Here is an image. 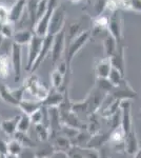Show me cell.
<instances>
[{
	"label": "cell",
	"instance_id": "obj_1",
	"mask_svg": "<svg viewBox=\"0 0 141 158\" xmlns=\"http://www.w3.org/2000/svg\"><path fill=\"white\" fill-rule=\"evenodd\" d=\"M91 38V32L89 31H81L77 36L74 38L72 41L68 43V45L65 48L64 52V60L66 62L68 68L71 70V63L73 61L74 57L80 52V50L82 49L84 45L86 44V42Z\"/></svg>",
	"mask_w": 141,
	"mask_h": 158
},
{
	"label": "cell",
	"instance_id": "obj_2",
	"mask_svg": "<svg viewBox=\"0 0 141 158\" xmlns=\"http://www.w3.org/2000/svg\"><path fill=\"white\" fill-rule=\"evenodd\" d=\"M23 85L25 88V92L27 91L36 100H39V101L44 100L47 98V96L48 95V92H50L45 88L41 81L39 80V78L36 75H34V74H32L25 80V83Z\"/></svg>",
	"mask_w": 141,
	"mask_h": 158
},
{
	"label": "cell",
	"instance_id": "obj_3",
	"mask_svg": "<svg viewBox=\"0 0 141 158\" xmlns=\"http://www.w3.org/2000/svg\"><path fill=\"white\" fill-rule=\"evenodd\" d=\"M58 6V0H48V10L45 11L44 15L36 22V25L34 27V34L39 37H45L48 35V24L50 20L52 18V15L55 9Z\"/></svg>",
	"mask_w": 141,
	"mask_h": 158
},
{
	"label": "cell",
	"instance_id": "obj_4",
	"mask_svg": "<svg viewBox=\"0 0 141 158\" xmlns=\"http://www.w3.org/2000/svg\"><path fill=\"white\" fill-rule=\"evenodd\" d=\"M64 52H65V27L54 36L52 50H51V54H50L51 59H52V63L54 65H56L59 61H61V58L64 56Z\"/></svg>",
	"mask_w": 141,
	"mask_h": 158
},
{
	"label": "cell",
	"instance_id": "obj_5",
	"mask_svg": "<svg viewBox=\"0 0 141 158\" xmlns=\"http://www.w3.org/2000/svg\"><path fill=\"white\" fill-rule=\"evenodd\" d=\"M65 27V9L61 4H58V6L55 9L52 18L50 20L48 24V34L55 36L60 31H62Z\"/></svg>",
	"mask_w": 141,
	"mask_h": 158
},
{
	"label": "cell",
	"instance_id": "obj_6",
	"mask_svg": "<svg viewBox=\"0 0 141 158\" xmlns=\"http://www.w3.org/2000/svg\"><path fill=\"white\" fill-rule=\"evenodd\" d=\"M110 96H112V98H114L115 100L123 101V100H132L137 97V93L134 91V89L131 86L129 81L122 80V82L119 85L114 86L113 90L109 93Z\"/></svg>",
	"mask_w": 141,
	"mask_h": 158
},
{
	"label": "cell",
	"instance_id": "obj_7",
	"mask_svg": "<svg viewBox=\"0 0 141 158\" xmlns=\"http://www.w3.org/2000/svg\"><path fill=\"white\" fill-rule=\"evenodd\" d=\"M120 127L124 135H127L134 129L132 118V100H123L120 102Z\"/></svg>",
	"mask_w": 141,
	"mask_h": 158
},
{
	"label": "cell",
	"instance_id": "obj_8",
	"mask_svg": "<svg viewBox=\"0 0 141 158\" xmlns=\"http://www.w3.org/2000/svg\"><path fill=\"white\" fill-rule=\"evenodd\" d=\"M122 25H123V18L120 11L112 13L109 17V23H107V33L116 39L118 43L122 40Z\"/></svg>",
	"mask_w": 141,
	"mask_h": 158
},
{
	"label": "cell",
	"instance_id": "obj_9",
	"mask_svg": "<svg viewBox=\"0 0 141 158\" xmlns=\"http://www.w3.org/2000/svg\"><path fill=\"white\" fill-rule=\"evenodd\" d=\"M43 38L44 37H39L37 35L34 34V36L31 39L30 43L27 44V67L25 70L31 71L33 64L35 63V61L37 60L38 56L40 54V51L42 48V43H43Z\"/></svg>",
	"mask_w": 141,
	"mask_h": 158
},
{
	"label": "cell",
	"instance_id": "obj_10",
	"mask_svg": "<svg viewBox=\"0 0 141 158\" xmlns=\"http://www.w3.org/2000/svg\"><path fill=\"white\" fill-rule=\"evenodd\" d=\"M11 64L15 74V81H19L22 72V47L14 42L11 48Z\"/></svg>",
	"mask_w": 141,
	"mask_h": 158
},
{
	"label": "cell",
	"instance_id": "obj_11",
	"mask_svg": "<svg viewBox=\"0 0 141 158\" xmlns=\"http://www.w3.org/2000/svg\"><path fill=\"white\" fill-rule=\"evenodd\" d=\"M53 40H54V36L53 35L48 34L47 36L43 38V43H42V48L41 51H40V54L38 56L37 60L35 61V63L33 64L32 69H31L30 72L31 73H34L40 65L42 64V62L45 60V58L48 57V55L51 54V50H52V44H53Z\"/></svg>",
	"mask_w": 141,
	"mask_h": 158
},
{
	"label": "cell",
	"instance_id": "obj_12",
	"mask_svg": "<svg viewBox=\"0 0 141 158\" xmlns=\"http://www.w3.org/2000/svg\"><path fill=\"white\" fill-rule=\"evenodd\" d=\"M27 0H15V2L10 6L9 12V22L16 24L25 13Z\"/></svg>",
	"mask_w": 141,
	"mask_h": 158
},
{
	"label": "cell",
	"instance_id": "obj_13",
	"mask_svg": "<svg viewBox=\"0 0 141 158\" xmlns=\"http://www.w3.org/2000/svg\"><path fill=\"white\" fill-rule=\"evenodd\" d=\"M110 60H111L112 67L116 70L119 71L121 74L125 73V50L123 45L118 44L117 51L115 52V54L110 57Z\"/></svg>",
	"mask_w": 141,
	"mask_h": 158
},
{
	"label": "cell",
	"instance_id": "obj_14",
	"mask_svg": "<svg viewBox=\"0 0 141 158\" xmlns=\"http://www.w3.org/2000/svg\"><path fill=\"white\" fill-rule=\"evenodd\" d=\"M63 100H64V93L53 89V91L48 92L47 98L42 101V106L44 108H59Z\"/></svg>",
	"mask_w": 141,
	"mask_h": 158
},
{
	"label": "cell",
	"instance_id": "obj_15",
	"mask_svg": "<svg viewBox=\"0 0 141 158\" xmlns=\"http://www.w3.org/2000/svg\"><path fill=\"white\" fill-rule=\"evenodd\" d=\"M42 101L36 100V99H22L18 104V108L23 112V114L27 116H31L32 114H34L36 111L40 110L42 108Z\"/></svg>",
	"mask_w": 141,
	"mask_h": 158
},
{
	"label": "cell",
	"instance_id": "obj_16",
	"mask_svg": "<svg viewBox=\"0 0 141 158\" xmlns=\"http://www.w3.org/2000/svg\"><path fill=\"white\" fill-rule=\"evenodd\" d=\"M139 141H138V137L136 134V130L133 129L127 135H125L124 139V150L130 155H134L136 152L139 150Z\"/></svg>",
	"mask_w": 141,
	"mask_h": 158
},
{
	"label": "cell",
	"instance_id": "obj_17",
	"mask_svg": "<svg viewBox=\"0 0 141 158\" xmlns=\"http://www.w3.org/2000/svg\"><path fill=\"white\" fill-rule=\"evenodd\" d=\"M51 138H52L51 143L55 149V151L68 152L72 148V141L65 136H63L62 134H54L53 136H51Z\"/></svg>",
	"mask_w": 141,
	"mask_h": 158
},
{
	"label": "cell",
	"instance_id": "obj_18",
	"mask_svg": "<svg viewBox=\"0 0 141 158\" xmlns=\"http://www.w3.org/2000/svg\"><path fill=\"white\" fill-rule=\"evenodd\" d=\"M112 63L110 58L104 57L102 59H100L96 64V68H95V73H96L97 78H103L106 79L109 77L110 72L112 70Z\"/></svg>",
	"mask_w": 141,
	"mask_h": 158
},
{
	"label": "cell",
	"instance_id": "obj_19",
	"mask_svg": "<svg viewBox=\"0 0 141 158\" xmlns=\"http://www.w3.org/2000/svg\"><path fill=\"white\" fill-rule=\"evenodd\" d=\"M20 115L11 117L9 119H4V120L1 121L0 123V129L3 132L4 134L7 135V136H14L15 133L17 132V124L18 121H19Z\"/></svg>",
	"mask_w": 141,
	"mask_h": 158
},
{
	"label": "cell",
	"instance_id": "obj_20",
	"mask_svg": "<svg viewBox=\"0 0 141 158\" xmlns=\"http://www.w3.org/2000/svg\"><path fill=\"white\" fill-rule=\"evenodd\" d=\"M34 36L33 30H17L15 32L14 36L12 38V41L19 45H27L31 41V39Z\"/></svg>",
	"mask_w": 141,
	"mask_h": 158
},
{
	"label": "cell",
	"instance_id": "obj_21",
	"mask_svg": "<svg viewBox=\"0 0 141 158\" xmlns=\"http://www.w3.org/2000/svg\"><path fill=\"white\" fill-rule=\"evenodd\" d=\"M118 44L119 43L116 41V39L107 33L106 36L103 38V50L106 57L110 58L115 54V52L117 51Z\"/></svg>",
	"mask_w": 141,
	"mask_h": 158
},
{
	"label": "cell",
	"instance_id": "obj_22",
	"mask_svg": "<svg viewBox=\"0 0 141 158\" xmlns=\"http://www.w3.org/2000/svg\"><path fill=\"white\" fill-rule=\"evenodd\" d=\"M109 136H110V133L109 134H101V133L93 134L86 148L98 150V148H101L106 141H109Z\"/></svg>",
	"mask_w": 141,
	"mask_h": 158
},
{
	"label": "cell",
	"instance_id": "obj_23",
	"mask_svg": "<svg viewBox=\"0 0 141 158\" xmlns=\"http://www.w3.org/2000/svg\"><path fill=\"white\" fill-rule=\"evenodd\" d=\"M0 99L7 104H11L13 106H18L19 102L13 97L12 89L7 88L4 83L0 82Z\"/></svg>",
	"mask_w": 141,
	"mask_h": 158
},
{
	"label": "cell",
	"instance_id": "obj_24",
	"mask_svg": "<svg viewBox=\"0 0 141 158\" xmlns=\"http://www.w3.org/2000/svg\"><path fill=\"white\" fill-rule=\"evenodd\" d=\"M54 152L55 149L53 148L52 143L48 141H41V144L35 150L36 158H50Z\"/></svg>",
	"mask_w": 141,
	"mask_h": 158
},
{
	"label": "cell",
	"instance_id": "obj_25",
	"mask_svg": "<svg viewBox=\"0 0 141 158\" xmlns=\"http://www.w3.org/2000/svg\"><path fill=\"white\" fill-rule=\"evenodd\" d=\"M10 75V60L7 54L0 55V78L6 79Z\"/></svg>",
	"mask_w": 141,
	"mask_h": 158
},
{
	"label": "cell",
	"instance_id": "obj_26",
	"mask_svg": "<svg viewBox=\"0 0 141 158\" xmlns=\"http://www.w3.org/2000/svg\"><path fill=\"white\" fill-rule=\"evenodd\" d=\"M121 10L141 13V0H121Z\"/></svg>",
	"mask_w": 141,
	"mask_h": 158
},
{
	"label": "cell",
	"instance_id": "obj_27",
	"mask_svg": "<svg viewBox=\"0 0 141 158\" xmlns=\"http://www.w3.org/2000/svg\"><path fill=\"white\" fill-rule=\"evenodd\" d=\"M31 126H32V121H31L30 116L25 115V114L20 115L19 121H18V124H17V132H20V133H27Z\"/></svg>",
	"mask_w": 141,
	"mask_h": 158
},
{
	"label": "cell",
	"instance_id": "obj_28",
	"mask_svg": "<svg viewBox=\"0 0 141 158\" xmlns=\"http://www.w3.org/2000/svg\"><path fill=\"white\" fill-rule=\"evenodd\" d=\"M35 131L36 134H37L38 138H39L41 141H48L51 137V133H50V129H48V126L45 124H37L35 126Z\"/></svg>",
	"mask_w": 141,
	"mask_h": 158
},
{
	"label": "cell",
	"instance_id": "obj_29",
	"mask_svg": "<svg viewBox=\"0 0 141 158\" xmlns=\"http://www.w3.org/2000/svg\"><path fill=\"white\" fill-rule=\"evenodd\" d=\"M124 79V75L123 74H121L118 70L116 69L112 68L111 72H110V75L109 77H107V80L111 82V85L113 86H117L119 85L120 83L122 82V80Z\"/></svg>",
	"mask_w": 141,
	"mask_h": 158
},
{
	"label": "cell",
	"instance_id": "obj_30",
	"mask_svg": "<svg viewBox=\"0 0 141 158\" xmlns=\"http://www.w3.org/2000/svg\"><path fill=\"white\" fill-rule=\"evenodd\" d=\"M22 149H23V146L15 138L7 142V154L18 156L20 154V152L22 151Z\"/></svg>",
	"mask_w": 141,
	"mask_h": 158
},
{
	"label": "cell",
	"instance_id": "obj_31",
	"mask_svg": "<svg viewBox=\"0 0 141 158\" xmlns=\"http://www.w3.org/2000/svg\"><path fill=\"white\" fill-rule=\"evenodd\" d=\"M43 108V106H42ZM40 109L38 111H36L34 114L30 116L31 121H32L33 126H37V124H41L43 123V120H44V116L47 115V110L44 109Z\"/></svg>",
	"mask_w": 141,
	"mask_h": 158
},
{
	"label": "cell",
	"instance_id": "obj_32",
	"mask_svg": "<svg viewBox=\"0 0 141 158\" xmlns=\"http://www.w3.org/2000/svg\"><path fill=\"white\" fill-rule=\"evenodd\" d=\"M15 32H16V29H15V24L12 23V22H6V23H3L1 29V34L6 39H12L13 36H14Z\"/></svg>",
	"mask_w": 141,
	"mask_h": 158
},
{
	"label": "cell",
	"instance_id": "obj_33",
	"mask_svg": "<svg viewBox=\"0 0 141 158\" xmlns=\"http://www.w3.org/2000/svg\"><path fill=\"white\" fill-rule=\"evenodd\" d=\"M48 0H39V1H38L37 14H36V22L41 18L43 15H44L45 11L48 10Z\"/></svg>",
	"mask_w": 141,
	"mask_h": 158
},
{
	"label": "cell",
	"instance_id": "obj_34",
	"mask_svg": "<svg viewBox=\"0 0 141 158\" xmlns=\"http://www.w3.org/2000/svg\"><path fill=\"white\" fill-rule=\"evenodd\" d=\"M106 9L111 13L117 12L121 10V0H107Z\"/></svg>",
	"mask_w": 141,
	"mask_h": 158
},
{
	"label": "cell",
	"instance_id": "obj_35",
	"mask_svg": "<svg viewBox=\"0 0 141 158\" xmlns=\"http://www.w3.org/2000/svg\"><path fill=\"white\" fill-rule=\"evenodd\" d=\"M84 158H101L98 150L89 149V148H81Z\"/></svg>",
	"mask_w": 141,
	"mask_h": 158
},
{
	"label": "cell",
	"instance_id": "obj_36",
	"mask_svg": "<svg viewBox=\"0 0 141 158\" xmlns=\"http://www.w3.org/2000/svg\"><path fill=\"white\" fill-rule=\"evenodd\" d=\"M18 158H36L35 150L33 148L23 147L22 151L18 155Z\"/></svg>",
	"mask_w": 141,
	"mask_h": 158
},
{
	"label": "cell",
	"instance_id": "obj_37",
	"mask_svg": "<svg viewBox=\"0 0 141 158\" xmlns=\"http://www.w3.org/2000/svg\"><path fill=\"white\" fill-rule=\"evenodd\" d=\"M9 12L10 9L4 4L0 3V22L1 23H6L9 22Z\"/></svg>",
	"mask_w": 141,
	"mask_h": 158
},
{
	"label": "cell",
	"instance_id": "obj_38",
	"mask_svg": "<svg viewBox=\"0 0 141 158\" xmlns=\"http://www.w3.org/2000/svg\"><path fill=\"white\" fill-rule=\"evenodd\" d=\"M106 1L107 0H96L94 7H95V11H96L97 16H100V14L106 10Z\"/></svg>",
	"mask_w": 141,
	"mask_h": 158
},
{
	"label": "cell",
	"instance_id": "obj_39",
	"mask_svg": "<svg viewBox=\"0 0 141 158\" xmlns=\"http://www.w3.org/2000/svg\"><path fill=\"white\" fill-rule=\"evenodd\" d=\"M0 155L1 156H6L7 155V142H6L1 138H0Z\"/></svg>",
	"mask_w": 141,
	"mask_h": 158
},
{
	"label": "cell",
	"instance_id": "obj_40",
	"mask_svg": "<svg viewBox=\"0 0 141 158\" xmlns=\"http://www.w3.org/2000/svg\"><path fill=\"white\" fill-rule=\"evenodd\" d=\"M50 158H70L66 152L63 151H55Z\"/></svg>",
	"mask_w": 141,
	"mask_h": 158
},
{
	"label": "cell",
	"instance_id": "obj_41",
	"mask_svg": "<svg viewBox=\"0 0 141 158\" xmlns=\"http://www.w3.org/2000/svg\"><path fill=\"white\" fill-rule=\"evenodd\" d=\"M134 158H141V147L139 148V150H138V151L134 154Z\"/></svg>",
	"mask_w": 141,
	"mask_h": 158
},
{
	"label": "cell",
	"instance_id": "obj_42",
	"mask_svg": "<svg viewBox=\"0 0 141 158\" xmlns=\"http://www.w3.org/2000/svg\"><path fill=\"white\" fill-rule=\"evenodd\" d=\"M4 40H6V38H4L3 36H2V34L0 33V48H1V45L3 44Z\"/></svg>",
	"mask_w": 141,
	"mask_h": 158
},
{
	"label": "cell",
	"instance_id": "obj_43",
	"mask_svg": "<svg viewBox=\"0 0 141 158\" xmlns=\"http://www.w3.org/2000/svg\"><path fill=\"white\" fill-rule=\"evenodd\" d=\"M68 1H70L71 3H73V4H77V3H79V2L82 1V0H68Z\"/></svg>",
	"mask_w": 141,
	"mask_h": 158
},
{
	"label": "cell",
	"instance_id": "obj_44",
	"mask_svg": "<svg viewBox=\"0 0 141 158\" xmlns=\"http://www.w3.org/2000/svg\"><path fill=\"white\" fill-rule=\"evenodd\" d=\"M6 158H18V156H15V155H11V154H7L6 156H4Z\"/></svg>",
	"mask_w": 141,
	"mask_h": 158
},
{
	"label": "cell",
	"instance_id": "obj_45",
	"mask_svg": "<svg viewBox=\"0 0 141 158\" xmlns=\"http://www.w3.org/2000/svg\"><path fill=\"white\" fill-rule=\"evenodd\" d=\"M2 25H3V23H1V22H0V32H1V29H2Z\"/></svg>",
	"mask_w": 141,
	"mask_h": 158
},
{
	"label": "cell",
	"instance_id": "obj_46",
	"mask_svg": "<svg viewBox=\"0 0 141 158\" xmlns=\"http://www.w3.org/2000/svg\"><path fill=\"white\" fill-rule=\"evenodd\" d=\"M1 158H6V157H4V156H2V157H1Z\"/></svg>",
	"mask_w": 141,
	"mask_h": 158
},
{
	"label": "cell",
	"instance_id": "obj_47",
	"mask_svg": "<svg viewBox=\"0 0 141 158\" xmlns=\"http://www.w3.org/2000/svg\"><path fill=\"white\" fill-rule=\"evenodd\" d=\"M1 157H2V156H1V155H0V158H1Z\"/></svg>",
	"mask_w": 141,
	"mask_h": 158
}]
</instances>
